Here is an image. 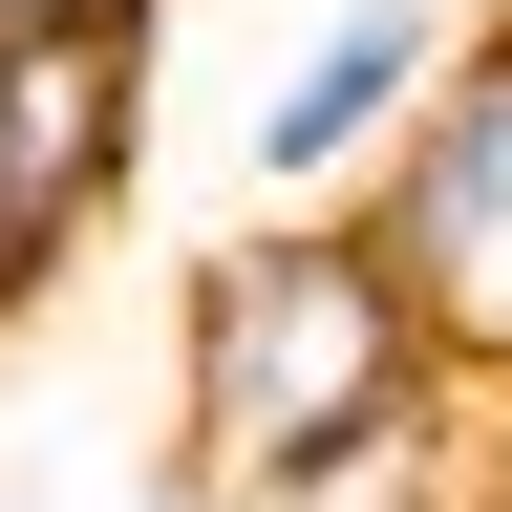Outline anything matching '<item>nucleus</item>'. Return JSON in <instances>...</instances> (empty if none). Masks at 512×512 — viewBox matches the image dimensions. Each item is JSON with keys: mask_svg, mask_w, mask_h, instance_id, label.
I'll return each mask as SVG.
<instances>
[{"mask_svg": "<svg viewBox=\"0 0 512 512\" xmlns=\"http://www.w3.org/2000/svg\"><path fill=\"white\" fill-rule=\"evenodd\" d=\"M448 43H470V22H427V0H342V22L256 86V214H363V171L427 128Z\"/></svg>", "mask_w": 512, "mask_h": 512, "instance_id": "obj_3", "label": "nucleus"}, {"mask_svg": "<svg viewBox=\"0 0 512 512\" xmlns=\"http://www.w3.org/2000/svg\"><path fill=\"white\" fill-rule=\"evenodd\" d=\"M448 384L470 363L427 342L406 256L363 214H235L192 256V299H171V470L214 512H299V491H342L363 448H406Z\"/></svg>", "mask_w": 512, "mask_h": 512, "instance_id": "obj_1", "label": "nucleus"}, {"mask_svg": "<svg viewBox=\"0 0 512 512\" xmlns=\"http://www.w3.org/2000/svg\"><path fill=\"white\" fill-rule=\"evenodd\" d=\"M171 0H0V43H150Z\"/></svg>", "mask_w": 512, "mask_h": 512, "instance_id": "obj_5", "label": "nucleus"}, {"mask_svg": "<svg viewBox=\"0 0 512 512\" xmlns=\"http://www.w3.org/2000/svg\"><path fill=\"white\" fill-rule=\"evenodd\" d=\"M363 235L406 256V299H427V342L470 363V384H512V0L470 43H448V86H427V128L363 171Z\"/></svg>", "mask_w": 512, "mask_h": 512, "instance_id": "obj_2", "label": "nucleus"}, {"mask_svg": "<svg viewBox=\"0 0 512 512\" xmlns=\"http://www.w3.org/2000/svg\"><path fill=\"white\" fill-rule=\"evenodd\" d=\"M491 427H512V384H491Z\"/></svg>", "mask_w": 512, "mask_h": 512, "instance_id": "obj_7", "label": "nucleus"}, {"mask_svg": "<svg viewBox=\"0 0 512 512\" xmlns=\"http://www.w3.org/2000/svg\"><path fill=\"white\" fill-rule=\"evenodd\" d=\"M107 512H214V491H192V470H150V491H107Z\"/></svg>", "mask_w": 512, "mask_h": 512, "instance_id": "obj_6", "label": "nucleus"}, {"mask_svg": "<svg viewBox=\"0 0 512 512\" xmlns=\"http://www.w3.org/2000/svg\"><path fill=\"white\" fill-rule=\"evenodd\" d=\"M128 150H150V43H0V214L107 235Z\"/></svg>", "mask_w": 512, "mask_h": 512, "instance_id": "obj_4", "label": "nucleus"}]
</instances>
